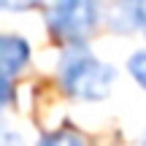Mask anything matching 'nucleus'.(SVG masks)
Instances as JSON below:
<instances>
[{"instance_id": "nucleus-1", "label": "nucleus", "mask_w": 146, "mask_h": 146, "mask_svg": "<svg viewBox=\"0 0 146 146\" xmlns=\"http://www.w3.org/2000/svg\"><path fill=\"white\" fill-rule=\"evenodd\" d=\"M62 87L78 100H103L114 87L116 73L111 65L95 60L92 54H70L60 68Z\"/></svg>"}, {"instance_id": "nucleus-2", "label": "nucleus", "mask_w": 146, "mask_h": 146, "mask_svg": "<svg viewBox=\"0 0 146 146\" xmlns=\"http://www.w3.org/2000/svg\"><path fill=\"white\" fill-rule=\"evenodd\" d=\"M98 22L95 0H57L49 11V27L62 41H81Z\"/></svg>"}, {"instance_id": "nucleus-3", "label": "nucleus", "mask_w": 146, "mask_h": 146, "mask_svg": "<svg viewBox=\"0 0 146 146\" xmlns=\"http://www.w3.org/2000/svg\"><path fill=\"white\" fill-rule=\"evenodd\" d=\"M30 60V46L19 35H0V73L14 76Z\"/></svg>"}, {"instance_id": "nucleus-4", "label": "nucleus", "mask_w": 146, "mask_h": 146, "mask_svg": "<svg viewBox=\"0 0 146 146\" xmlns=\"http://www.w3.org/2000/svg\"><path fill=\"white\" fill-rule=\"evenodd\" d=\"M41 146H84V141L70 130H60V133H52L41 141Z\"/></svg>"}, {"instance_id": "nucleus-5", "label": "nucleus", "mask_w": 146, "mask_h": 146, "mask_svg": "<svg viewBox=\"0 0 146 146\" xmlns=\"http://www.w3.org/2000/svg\"><path fill=\"white\" fill-rule=\"evenodd\" d=\"M127 68H130L133 78H135L141 87H146V52H138L130 57V62H127Z\"/></svg>"}, {"instance_id": "nucleus-6", "label": "nucleus", "mask_w": 146, "mask_h": 146, "mask_svg": "<svg viewBox=\"0 0 146 146\" xmlns=\"http://www.w3.org/2000/svg\"><path fill=\"white\" fill-rule=\"evenodd\" d=\"M41 0H0V11H27Z\"/></svg>"}, {"instance_id": "nucleus-7", "label": "nucleus", "mask_w": 146, "mask_h": 146, "mask_svg": "<svg viewBox=\"0 0 146 146\" xmlns=\"http://www.w3.org/2000/svg\"><path fill=\"white\" fill-rule=\"evenodd\" d=\"M0 146H25V141H22L19 133H14V130L0 125Z\"/></svg>"}, {"instance_id": "nucleus-8", "label": "nucleus", "mask_w": 146, "mask_h": 146, "mask_svg": "<svg viewBox=\"0 0 146 146\" xmlns=\"http://www.w3.org/2000/svg\"><path fill=\"white\" fill-rule=\"evenodd\" d=\"M135 25L146 33V0H141V3H138V8H135Z\"/></svg>"}, {"instance_id": "nucleus-9", "label": "nucleus", "mask_w": 146, "mask_h": 146, "mask_svg": "<svg viewBox=\"0 0 146 146\" xmlns=\"http://www.w3.org/2000/svg\"><path fill=\"white\" fill-rule=\"evenodd\" d=\"M8 100H11V84L5 81L3 76H0V108H3V106L8 103Z\"/></svg>"}, {"instance_id": "nucleus-10", "label": "nucleus", "mask_w": 146, "mask_h": 146, "mask_svg": "<svg viewBox=\"0 0 146 146\" xmlns=\"http://www.w3.org/2000/svg\"><path fill=\"white\" fill-rule=\"evenodd\" d=\"M141 146H146V135H143V143H141Z\"/></svg>"}, {"instance_id": "nucleus-11", "label": "nucleus", "mask_w": 146, "mask_h": 146, "mask_svg": "<svg viewBox=\"0 0 146 146\" xmlns=\"http://www.w3.org/2000/svg\"><path fill=\"white\" fill-rule=\"evenodd\" d=\"M138 3H141V0H138Z\"/></svg>"}]
</instances>
